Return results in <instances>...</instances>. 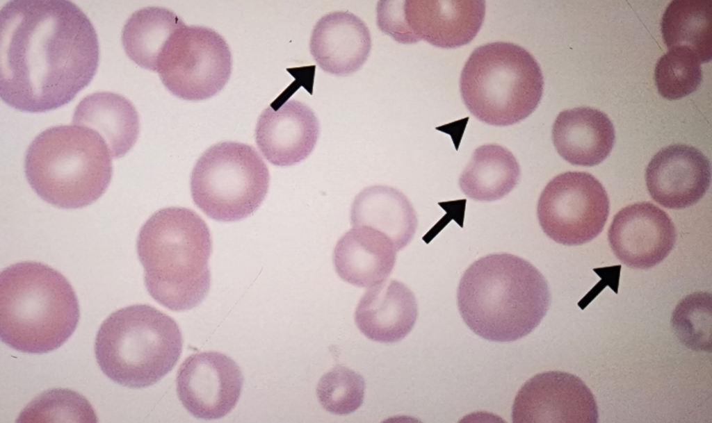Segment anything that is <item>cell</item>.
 <instances>
[{
    "label": "cell",
    "instance_id": "5b68a950",
    "mask_svg": "<svg viewBox=\"0 0 712 423\" xmlns=\"http://www.w3.org/2000/svg\"><path fill=\"white\" fill-rule=\"evenodd\" d=\"M108 144L96 131L77 125L47 128L30 144L24 172L37 194L62 208H79L98 199L113 167Z\"/></svg>",
    "mask_w": 712,
    "mask_h": 423
},
{
    "label": "cell",
    "instance_id": "4fadbf2b",
    "mask_svg": "<svg viewBox=\"0 0 712 423\" xmlns=\"http://www.w3.org/2000/svg\"><path fill=\"white\" fill-rule=\"evenodd\" d=\"M243 375L229 356L217 351L189 356L180 365L177 392L184 408L204 420L225 416L240 397Z\"/></svg>",
    "mask_w": 712,
    "mask_h": 423
},
{
    "label": "cell",
    "instance_id": "52a82bcc",
    "mask_svg": "<svg viewBox=\"0 0 712 423\" xmlns=\"http://www.w3.org/2000/svg\"><path fill=\"white\" fill-rule=\"evenodd\" d=\"M460 88L465 106L477 119L508 126L537 108L544 78L527 50L511 42H495L474 50L462 70Z\"/></svg>",
    "mask_w": 712,
    "mask_h": 423
},
{
    "label": "cell",
    "instance_id": "7a4b0ae2",
    "mask_svg": "<svg viewBox=\"0 0 712 423\" xmlns=\"http://www.w3.org/2000/svg\"><path fill=\"white\" fill-rule=\"evenodd\" d=\"M457 302L464 323L476 335L511 342L533 331L551 303L548 283L528 260L499 253L474 262L460 279Z\"/></svg>",
    "mask_w": 712,
    "mask_h": 423
},
{
    "label": "cell",
    "instance_id": "8fae6325",
    "mask_svg": "<svg viewBox=\"0 0 712 423\" xmlns=\"http://www.w3.org/2000/svg\"><path fill=\"white\" fill-rule=\"evenodd\" d=\"M610 210L602 184L584 172H567L553 178L539 197L537 215L544 233L564 245H580L603 230Z\"/></svg>",
    "mask_w": 712,
    "mask_h": 423
},
{
    "label": "cell",
    "instance_id": "d4e9b609",
    "mask_svg": "<svg viewBox=\"0 0 712 423\" xmlns=\"http://www.w3.org/2000/svg\"><path fill=\"white\" fill-rule=\"evenodd\" d=\"M711 1H672L662 16L664 43L670 49L689 50L700 63L712 57Z\"/></svg>",
    "mask_w": 712,
    "mask_h": 423
},
{
    "label": "cell",
    "instance_id": "9a60e30c",
    "mask_svg": "<svg viewBox=\"0 0 712 423\" xmlns=\"http://www.w3.org/2000/svg\"><path fill=\"white\" fill-rule=\"evenodd\" d=\"M711 164L697 148L683 144L661 149L649 161L645 181L652 198L670 209L689 207L708 190Z\"/></svg>",
    "mask_w": 712,
    "mask_h": 423
},
{
    "label": "cell",
    "instance_id": "3957f363",
    "mask_svg": "<svg viewBox=\"0 0 712 423\" xmlns=\"http://www.w3.org/2000/svg\"><path fill=\"white\" fill-rule=\"evenodd\" d=\"M136 248L145 287L158 303L183 311L206 297L211 284V237L195 211L183 207L156 211L141 227Z\"/></svg>",
    "mask_w": 712,
    "mask_h": 423
},
{
    "label": "cell",
    "instance_id": "30bf717a",
    "mask_svg": "<svg viewBox=\"0 0 712 423\" xmlns=\"http://www.w3.org/2000/svg\"><path fill=\"white\" fill-rule=\"evenodd\" d=\"M484 1H381L378 28L402 44L424 40L451 49L469 43L485 17Z\"/></svg>",
    "mask_w": 712,
    "mask_h": 423
},
{
    "label": "cell",
    "instance_id": "603a6c76",
    "mask_svg": "<svg viewBox=\"0 0 712 423\" xmlns=\"http://www.w3.org/2000/svg\"><path fill=\"white\" fill-rule=\"evenodd\" d=\"M520 167L515 156L496 144L480 146L462 172V191L476 201H492L507 195L517 184Z\"/></svg>",
    "mask_w": 712,
    "mask_h": 423
},
{
    "label": "cell",
    "instance_id": "ba28073f",
    "mask_svg": "<svg viewBox=\"0 0 712 423\" xmlns=\"http://www.w3.org/2000/svg\"><path fill=\"white\" fill-rule=\"evenodd\" d=\"M269 180L268 167L253 147L222 142L207 149L197 160L191 192L195 205L209 217L235 222L259 208Z\"/></svg>",
    "mask_w": 712,
    "mask_h": 423
},
{
    "label": "cell",
    "instance_id": "ac0fdd59",
    "mask_svg": "<svg viewBox=\"0 0 712 423\" xmlns=\"http://www.w3.org/2000/svg\"><path fill=\"white\" fill-rule=\"evenodd\" d=\"M417 315L413 292L403 283L391 279L366 291L354 317L358 329L369 339L390 343L402 340L411 331Z\"/></svg>",
    "mask_w": 712,
    "mask_h": 423
},
{
    "label": "cell",
    "instance_id": "4316f807",
    "mask_svg": "<svg viewBox=\"0 0 712 423\" xmlns=\"http://www.w3.org/2000/svg\"><path fill=\"white\" fill-rule=\"evenodd\" d=\"M654 79L658 93L668 100L679 99L694 92L700 85V62L689 50L670 49L658 60Z\"/></svg>",
    "mask_w": 712,
    "mask_h": 423
},
{
    "label": "cell",
    "instance_id": "e0dca14e",
    "mask_svg": "<svg viewBox=\"0 0 712 423\" xmlns=\"http://www.w3.org/2000/svg\"><path fill=\"white\" fill-rule=\"evenodd\" d=\"M371 45L370 31L359 17L347 11H335L323 15L314 25L309 50L323 71L343 76L363 66Z\"/></svg>",
    "mask_w": 712,
    "mask_h": 423
},
{
    "label": "cell",
    "instance_id": "277c9868",
    "mask_svg": "<svg viewBox=\"0 0 712 423\" xmlns=\"http://www.w3.org/2000/svg\"><path fill=\"white\" fill-rule=\"evenodd\" d=\"M80 316L73 288L52 267L38 262L11 265L0 274V336L10 347L44 354L59 348Z\"/></svg>",
    "mask_w": 712,
    "mask_h": 423
},
{
    "label": "cell",
    "instance_id": "6da1fadb",
    "mask_svg": "<svg viewBox=\"0 0 712 423\" xmlns=\"http://www.w3.org/2000/svg\"><path fill=\"white\" fill-rule=\"evenodd\" d=\"M90 20L65 0H15L0 10V95L9 106L42 113L70 102L99 64Z\"/></svg>",
    "mask_w": 712,
    "mask_h": 423
},
{
    "label": "cell",
    "instance_id": "5bb4252c",
    "mask_svg": "<svg viewBox=\"0 0 712 423\" xmlns=\"http://www.w3.org/2000/svg\"><path fill=\"white\" fill-rule=\"evenodd\" d=\"M608 239L614 254L623 264L648 269L669 255L675 244L677 232L664 210L644 201L629 205L615 214Z\"/></svg>",
    "mask_w": 712,
    "mask_h": 423
},
{
    "label": "cell",
    "instance_id": "8992f818",
    "mask_svg": "<svg viewBox=\"0 0 712 423\" xmlns=\"http://www.w3.org/2000/svg\"><path fill=\"white\" fill-rule=\"evenodd\" d=\"M177 322L147 304H134L111 314L97 333L95 356L102 371L131 388L152 385L170 372L181 353Z\"/></svg>",
    "mask_w": 712,
    "mask_h": 423
},
{
    "label": "cell",
    "instance_id": "2e32d148",
    "mask_svg": "<svg viewBox=\"0 0 712 423\" xmlns=\"http://www.w3.org/2000/svg\"><path fill=\"white\" fill-rule=\"evenodd\" d=\"M320 132L318 120L305 103L296 99L277 108L268 106L260 115L255 128L257 144L273 165L288 167L307 158Z\"/></svg>",
    "mask_w": 712,
    "mask_h": 423
},
{
    "label": "cell",
    "instance_id": "44dd1931",
    "mask_svg": "<svg viewBox=\"0 0 712 423\" xmlns=\"http://www.w3.org/2000/svg\"><path fill=\"white\" fill-rule=\"evenodd\" d=\"M353 226H366L385 235L396 251L412 240L417 217L407 197L398 190L385 185L365 188L355 197L350 213Z\"/></svg>",
    "mask_w": 712,
    "mask_h": 423
},
{
    "label": "cell",
    "instance_id": "d6986e66",
    "mask_svg": "<svg viewBox=\"0 0 712 423\" xmlns=\"http://www.w3.org/2000/svg\"><path fill=\"white\" fill-rule=\"evenodd\" d=\"M552 140L559 155L568 163L594 166L611 152L615 132L604 113L590 107L560 112L552 128Z\"/></svg>",
    "mask_w": 712,
    "mask_h": 423
},
{
    "label": "cell",
    "instance_id": "484cf974",
    "mask_svg": "<svg viewBox=\"0 0 712 423\" xmlns=\"http://www.w3.org/2000/svg\"><path fill=\"white\" fill-rule=\"evenodd\" d=\"M671 326L677 338L686 347L711 352V293L693 292L681 299L672 312Z\"/></svg>",
    "mask_w": 712,
    "mask_h": 423
},
{
    "label": "cell",
    "instance_id": "f1b7e54d",
    "mask_svg": "<svg viewBox=\"0 0 712 423\" xmlns=\"http://www.w3.org/2000/svg\"><path fill=\"white\" fill-rule=\"evenodd\" d=\"M364 390L365 382L360 374L346 367L337 365L321 378L316 394L326 410L347 415L362 405Z\"/></svg>",
    "mask_w": 712,
    "mask_h": 423
},
{
    "label": "cell",
    "instance_id": "7c38bea8",
    "mask_svg": "<svg viewBox=\"0 0 712 423\" xmlns=\"http://www.w3.org/2000/svg\"><path fill=\"white\" fill-rule=\"evenodd\" d=\"M512 419L518 422L597 423L596 399L577 376L548 371L529 379L518 391Z\"/></svg>",
    "mask_w": 712,
    "mask_h": 423
},
{
    "label": "cell",
    "instance_id": "7402d4cb",
    "mask_svg": "<svg viewBox=\"0 0 712 423\" xmlns=\"http://www.w3.org/2000/svg\"><path fill=\"white\" fill-rule=\"evenodd\" d=\"M72 124L96 131L114 158L124 156L139 134L136 108L124 96L112 92H94L83 98L74 109Z\"/></svg>",
    "mask_w": 712,
    "mask_h": 423
},
{
    "label": "cell",
    "instance_id": "ffe728a7",
    "mask_svg": "<svg viewBox=\"0 0 712 423\" xmlns=\"http://www.w3.org/2000/svg\"><path fill=\"white\" fill-rule=\"evenodd\" d=\"M396 259L389 238L366 226H353L337 242L333 251L336 272L344 281L358 287H372L385 281Z\"/></svg>",
    "mask_w": 712,
    "mask_h": 423
},
{
    "label": "cell",
    "instance_id": "cb8c5ba5",
    "mask_svg": "<svg viewBox=\"0 0 712 423\" xmlns=\"http://www.w3.org/2000/svg\"><path fill=\"white\" fill-rule=\"evenodd\" d=\"M184 25L181 17L168 8H141L132 13L123 26V48L138 65L156 71L159 56L167 41Z\"/></svg>",
    "mask_w": 712,
    "mask_h": 423
},
{
    "label": "cell",
    "instance_id": "83f0119b",
    "mask_svg": "<svg viewBox=\"0 0 712 423\" xmlns=\"http://www.w3.org/2000/svg\"><path fill=\"white\" fill-rule=\"evenodd\" d=\"M19 418L18 422H97L88 401L79 394L66 389L43 392L26 407Z\"/></svg>",
    "mask_w": 712,
    "mask_h": 423
},
{
    "label": "cell",
    "instance_id": "9c48e42d",
    "mask_svg": "<svg viewBox=\"0 0 712 423\" xmlns=\"http://www.w3.org/2000/svg\"><path fill=\"white\" fill-rule=\"evenodd\" d=\"M232 66L231 51L221 35L208 27L185 24L167 41L156 72L172 94L200 101L224 88Z\"/></svg>",
    "mask_w": 712,
    "mask_h": 423
}]
</instances>
